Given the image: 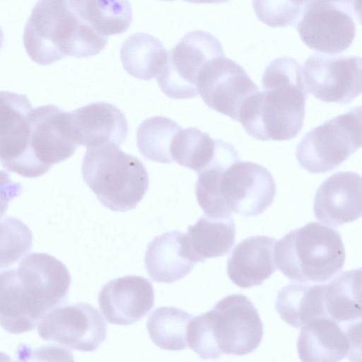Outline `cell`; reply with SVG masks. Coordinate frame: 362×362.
Returning a JSON list of instances; mask_svg holds the SVG:
<instances>
[{"label":"cell","instance_id":"obj_33","mask_svg":"<svg viewBox=\"0 0 362 362\" xmlns=\"http://www.w3.org/2000/svg\"><path fill=\"white\" fill-rule=\"evenodd\" d=\"M11 357L4 352L0 351V362H13Z\"/></svg>","mask_w":362,"mask_h":362},{"label":"cell","instance_id":"obj_20","mask_svg":"<svg viewBox=\"0 0 362 362\" xmlns=\"http://www.w3.org/2000/svg\"><path fill=\"white\" fill-rule=\"evenodd\" d=\"M276 240L267 235L248 237L236 245L227 263L231 281L241 288L261 285L275 272L274 247Z\"/></svg>","mask_w":362,"mask_h":362},{"label":"cell","instance_id":"obj_10","mask_svg":"<svg viewBox=\"0 0 362 362\" xmlns=\"http://www.w3.org/2000/svg\"><path fill=\"white\" fill-rule=\"evenodd\" d=\"M353 1H305L296 29L310 48L327 54L346 50L356 35L361 12Z\"/></svg>","mask_w":362,"mask_h":362},{"label":"cell","instance_id":"obj_1","mask_svg":"<svg viewBox=\"0 0 362 362\" xmlns=\"http://www.w3.org/2000/svg\"><path fill=\"white\" fill-rule=\"evenodd\" d=\"M71 281L66 267L42 252L26 255L18 268L0 272V325L11 334L33 330L67 301Z\"/></svg>","mask_w":362,"mask_h":362},{"label":"cell","instance_id":"obj_23","mask_svg":"<svg viewBox=\"0 0 362 362\" xmlns=\"http://www.w3.org/2000/svg\"><path fill=\"white\" fill-rule=\"evenodd\" d=\"M325 284L291 282L278 293L276 309L288 325L301 329L318 317H326Z\"/></svg>","mask_w":362,"mask_h":362},{"label":"cell","instance_id":"obj_27","mask_svg":"<svg viewBox=\"0 0 362 362\" xmlns=\"http://www.w3.org/2000/svg\"><path fill=\"white\" fill-rule=\"evenodd\" d=\"M83 19L99 35L107 37L128 30L132 10L127 1H74Z\"/></svg>","mask_w":362,"mask_h":362},{"label":"cell","instance_id":"obj_3","mask_svg":"<svg viewBox=\"0 0 362 362\" xmlns=\"http://www.w3.org/2000/svg\"><path fill=\"white\" fill-rule=\"evenodd\" d=\"M262 91L252 96L238 121L252 138L260 141H287L301 131L308 92L302 66L294 58L281 57L266 67Z\"/></svg>","mask_w":362,"mask_h":362},{"label":"cell","instance_id":"obj_17","mask_svg":"<svg viewBox=\"0 0 362 362\" xmlns=\"http://www.w3.org/2000/svg\"><path fill=\"white\" fill-rule=\"evenodd\" d=\"M71 136L87 148L105 144L119 146L126 139L128 124L124 113L105 102H95L68 112Z\"/></svg>","mask_w":362,"mask_h":362},{"label":"cell","instance_id":"obj_24","mask_svg":"<svg viewBox=\"0 0 362 362\" xmlns=\"http://www.w3.org/2000/svg\"><path fill=\"white\" fill-rule=\"evenodd\" d=\"M361 269L337 275L325 284V304L328 318L341 327L361 322Z\"/></svg>","mask_w":362,"mask_h":362},{"label":"cell","instance_id":"obj_32","mask_svg":"<svg viewBox=\"0 0 362 362\" xmlns=\"http://www.w3.org/2000/svg\"><path fill=\"white\" fill-rule=\"evenodd\" d=\"M13 362H75L71 351L55 344H47L33 349L21 344Z\"/></svg>","mask_w":362,"mask_h":362},{"label":"cell","instance_id":"obj_15","mask_svg":"<svg viewBox=\"0 0 362 362\" xmlns=\"http://www.w3.org/2000/svg\"><path fill=\"white\" fill-rule=\"evenodd\" d=\"M297 351L301 362H358L361 324L344 328L326 317L313 320L301 328Z\"/></svg>","mask_w":362,"mask_h":362},{"label":"cell","instance_id":"obj_14","mask_svg":"<svg viewBox=\"0 0 362 362\" xmlns=\"http://www.w3.org/2000/svg\"><path fill=\"white\" fill-rule=\"evenodd\" d=\"M197 90L210 108L238 121L243 106L259 89L243 66L223 56L204 66Z\"/></svg>","mask_w":362,"mask_h":362},{"label":"cell","instance_id":"obj_34","mask_svg":"<svg viewBox=\"0 0 362 362\" xmlns=\"http://www.w3.org/2000/svg\"><path fill=\"white\" fill-rule=\"evenodd\" d=\"M3 42H4V33L3 31L0 27V49L3 47Z\"/></svg>","mask_w":362,"mask_h":362},{"label":"cell","instance_id":"obj_28","mask_svg":"<svg viewBox=\"0 0 362 362\" xmlns=\"http://www.w3.org/2000/svg\"><path fill=\"white\" fill-rule=\"evenodd\" d=\"M218 143L197 128L180 129L171 145L172 160L199 173L213 160Z\"/></svg>","mask_w":362,"mask_h":362},{"label":"cell","instance_id":"obj_29","mask_svg":"<svg viewBox=\"0 0 362 362\" xmlns=\"http://www.w3.org/2000/svg\"><path fill=\"white\" fill-rule=\"evenodd\" d=\"M181 129L178 124L165 117L148 118L139 126L136 144L141 154L146 159L161 163H173L170 156L173 141Z\"/></svg>","mask_w":362,"mask_h":362},{"label":"cell","instance_id":"obj_30","mask_svg":"<svg viewBox=\"0 0 362 362\" xmlns=\"http://www.w3.org/2000/svg\"><path fill=\"white\" fill-rule=\"evenodd\" d=\"M33 235L20 219L6 216L0 218V269L14 264L30 252Z\"/></svg>","mask_w":362,"mask_h":362},{"label":"cell","instance_id":"obj_19","mask_svg":"<svg viewBox=\"0 0 362 362\" xmlns=\"http://www.w3.org/2000/svg\"><path fill=\"white\" fill-rule=\"evenodd\" d=\"M32 109L25 95L0 91V162L9 171L13 172L28 146Z\"/></svg>","mask_w":362,"mask_h":362},{"label":"cell","instance_id":"obj_11","mask_svg":"<svg viewBox=\"0 0 362 362\" xmlns=\"http://www.w3.org/2000/svg\"><path fill=\"white\" fill-rule=\"evenodd\" d=\"M223 56V47L216 37L204 30L191 31L167 51L165 64L157 76L159 87L174 99L196 97L202 71L212 59Z\"/></svg>","mask_w":362,"mask_h":362},{"label":"cell","instance_id":"obj_13","mask_svg":"<svg viewBox=\"0 0 362 362\" xmlns=\"http://www.w3.org/2000/svg\"><path fill=\"white\" fill-rule=\"evenodd\" d=\"M37 332L43 340L93 351L107 337V323L96 308L77 303L50 310L38 323Z\"/></svg>","mask_w":362,"mask_h":362},{"label":"cell","instance_id":"obj_22","mask_svg":"<svg viewBox=\"0 0 362 362\" xmlns=\"http://www.w3.org/2000/svg\"><path fill=\"white\" fill-rule=\"evenodd\" d=\"M235 235V223L231 216L217 219L204 216L184 233L185 255L194 264L223 256L233 246Z\"/></svg>","mask_w":362,"mask_h":362},{"label":"cell","instance_id":"obj_31","mask_svg":"<svg viewBox=\"0 0 362 362\" xmlns=\"http://www.w3.org/2000/svg\"><path fill=\"white\" fill-rule=\"evenodd\" d=\"M305 1H253L258 18L271 27H286L297 23Z\"/></svg>","mask_w":362,"mask_h":362},{"label":"cell","instance_id":"obj_21","mask_svg":"<svg viewBox=\"0 0 362 362\" xmlns=\"http://www.w3.org/2000/svg\"><path fill=\"white\" fill-rule=\"evenodd\" d=\"M184 233L170 230L148 243L144 264L148 276L156 282L171 284L186 276L195 264L186 256Z\"/></svg>","mask_w":362,"mask_h":362},{"label":"cell","instance_id":"obj_9","mask_svg":"<svg viewBox=\"0 0 362 362\" xmlns=\"http://www.w3.org/2000/svg\"><path fill=\"white\" fill-rule=\"evenodd\" d=\"M28 118V146L14 172L25 177H37L71 157L78 146L71 139L68 112L46 105L32 109Z\"/></svg>","mask_w":362,"mask_h":362},{"label":"cell","instance_id":"obj_6","mask_svg":"<svg viewBox=\"0 0 362 362\" xmlns=\"http://www.w3.org/2000/svg\"><path fill=\"white\" fill-rule=\"evenodd\" d=\"M277 269L298 283H325L340 272L345 250L340 233L310 222L288 233L274 247Z\"/></svg>","mask_w":362,"mask_h":362},{"label":"cell","instance_id":"obj_26","mask_svg":"<svg viewBox=\"0 0 362 362\" xmlns=\"http://www.w3.org/2000/svg\"><path fill=\"white\" fill-rule=\"evenodd\" d=\"M192 317L191 314L176 307L156 308L146 322L151 341L159 348L168 351L187 348V329Z\"/></svg>","mask_w":362,"mask_h":362},{"label":"cell","instance_id":"obj_7","mask_svg":"<svg viewBox=\"0 0 362 362\" xmlns=\"http://www.w3.org/2000/svg\"><path fill=\"white\" fill-rule=\"evenodd\" d=\"M81 173L100 202L114 211L136 208L149 185L142 162L112 144L87 148Z\"/></svg>","mask_w":362,"mask_h":362},{"label":"cell","instance_id":"obj_18","mask_svg":"<svg viewBox=\"0 0 362 362\" xmlns=\"http://www.w3.org/2000/svg\"><path fill=\"white\" fill-rule=\"evenodd\" d=\"M361 177L354 172H338L318 187L313 203L316 218L337 227L361 216Z\"/></svg>","mask_w":362,"mask_h":362},{"label":"cell","instance_id":"obj_12","mask_svg":"<svg viewBox=\"0 0 362 362\" xmlns=\"http://www.w3.org/2000/svg\"><path fill=\"white\" fill-rule=\"evenodd\" d=\"M362 61L358 56L315 53L302 67L308 92L327 103H349L361 93Z\"/></svg>","mask_w":362,"mask_h":362},{"label":"cell","instance_id":"obj_25","mask_svg":"<svg viewBox=\"0 0 362 362\" xmlns=\"http://www.w3.org/2000/svg\"><path fill=\"white\" fill-rule=\"evenodd\" d=\"M120 57L123 67L141 80L157 78L163 68L167 50L156 37L144 33L131 35L122 43Z\"/></svg>","mask_w":362,"mask_h":362},{"label":"cell","instance_id":"obj_4","mask_svg":"<svg viewBox=\"0 0 362 362\" xmlns=\"http://www.w3.org/2000/svg\"><path fill=\"white\" fill-rule=\"evenodd\" d=\"M107 40L82 18L74 1H37L23 31L25 50L40 65H49L65 56L95 55L105 48Z\"/></svg>","mask_w":362,"mask_h":362},{"label":"cell","instance_id":"obj_2","mask_svg":"<svg viewBox=\"0 0 362 362\" xmlns=\"http://www.w3.org/2000/svg\"><path fill=\"white\" fill-rule=\"evenodd\" d=\"M195 194L209 218H226L231 213L257 216L272 204L276 184L267 168L242 162L236 150L224 148L198 173Z\"/></svg>","mask_w":362,"mask_h":362},{"label":"cell","instance_id":"obj_5","mask_svg":"<svg viewBox=\"0 0 362 362\" xmlns=\"http://www.w3.org/2000/svg\"><path fill=\"white\" fill-rule=\"evenodd\" d=\"M264 334L258 311L241 293L227 296L209 311L192 317L187 346L202 359L223 354L245 356L259 346Z\"/></svg>","mask_w":362,"mask_h":362},{"label":"cell","instance_id":"obj_8","mask_svg":"<svg viewBox=\"0 0 362 362\" xmlns=\"http://www.w3.org/2000/svg\"><path fill=\"white\" fill-rule=\"evenodd\" d=\"M361 146V107L325 121L307 132L298 144L296 156L312 173L331 171Z\"/></svg>","mask_w":362,"mask_h":362},{"label":"cell","instance_id":"obj_16","mask_svg":"<svg viewBox=\"0 0 362 362\" xmlns=\"http://www.w3.org/2000/svg\"><path fill=\"white\" fill-rule=\"evenodd\" d=\"M98 301L109 323L129 325L140 320L152 309L154 289L152 283L143 276H125L105 284Z\"/></svg>","mask_w":362,"mask_h":362}]
</instances>
